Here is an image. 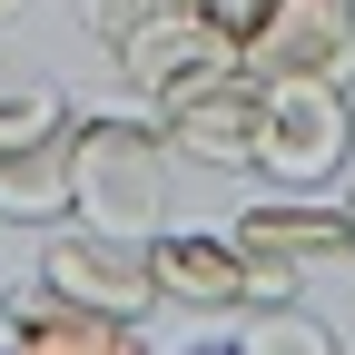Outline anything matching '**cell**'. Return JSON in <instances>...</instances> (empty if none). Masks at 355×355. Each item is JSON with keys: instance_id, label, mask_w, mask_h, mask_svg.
<instances>
[{"instance_id": "obj_1", "label": "cell", "mask_w": 355, "mask_h": 355, "mask_svg": "<svg viewBox=\"0 0 355 355\" xmlns=\"http://www.w3.org/2000/svg\"><path fill=\"white\" fill-rule=\"evenodd\" d=\"M69 217L119 227V237H158L168 227V128L148 109L69 119Z\"/></svg>"}, {"instance_id": "obj_2", "label": "cell", "mask_w": 355, "mask_h": 355, "mask_svg": "<svg viewBox=\"0 0 355 355\" xmlns=\"http://www.w3.org/2000/svg\"><path fill=\"white\" fill-rule=\"evenodd\" d=\"M345 168H355L345 79H266V99H257V178L266 188H336Z\"/></svg>"}, {"instance_id": "obj_3", "label": "cell", "mask_w": 355, "mask_h": 355, "mask_svg": "<svg viewBox=\"0 0 355 355\" xmlns=\"http://www.w3.org/2000/svg\"><path fill=\"white\" fill-rule=\"evenodd\" d=\"M227 237L247 257V296H296L306 277H326V266L355 257V227L345 207H326L316 188H277V198H247L227 217Z\"/></svg>"}, {"instance_id": "obj_4", "label": "cell", "mask_w": 355, "mask_h": 355, "mask_svg": "<svg viewBox=\"0 0 355 355\" xmlns=\"http://www.w3.org/2000/svg\"><path fill=\"white\" fill-rule=\"evenodd\" d=\"M40 286H60L99 316L139 326L158 306V277H148V237H119V227H89V217H50L40 237Z\"/></svg>"}, {"instance_id": "obj_5", "label": "cell", "mask_w": 355, "mask_h": 355, "mask_svg": "<svg viewBox=\"0 0 355 355\" xmlns=\"http://www.w3.org/2000/svg\"><path fill=\"white\" fill-rule=\"evenodd\" d=\"M257 99H266V79L237 60V69H217L198 89H178L168 109H148L168 128V158H198V168H257Z\"/></svg>"}, {"instance_id": "obj_6", "label": "cell", "mask_w": 355, "mask_h": 355, "mask_svg": "<svg viewBox=\"0 0 355 355\" xmlns=\"http://www.w3.org/2000/svg\"><path fill=\"white\" fill-rule=\"evenodd\" d=\"M257 79H345L355 89V0H277L247 40Z\"/></svg>"}, {"instance_id": "obj_7", "label": "cell", "mask_w": 355, "mask_h": 355, "mask_svg": "<svg viewBox=\"0 0 355 355\" xmlns=\"http://www.w3.org/2000/svg\"><path fill=\"white\" fill-rule=\"evenodd\" d=\"M247 50L237 40H217L207 20H188V10H158L139 40L119 50V79L139 89V109H168L178 89H198V79H217V69H237Z\"/></svg>"}, {"instance_id": "obj_8", "label": "cell", "mask_w": 355, "mask_h": 355, "mask_svg": "<svg viewBox=\"0 0 355 355\" xmlns=\"http://www.w3.org/2000/svg\"><path fill=\"white\" fill-rule=\"evenodd\" d=\"M148 277H158V296L168 306H247V257H237V237L227 227H158L148 237Z\"/></svg>"}, {"instance_id": "obj_9", "label": "cell", "mask_w": 355, "mask_h": 355, "mask_svg": "<svg viewBox=\"0 0 355 355\" xmlns=\"http://www.w3.org/2000/svg\"><path fill=\"white\" fill-rule=\"evenodd\" d=\"M139 326H119V316H99V306H79V296H60V286H20V296H0V345H20V355H109V345H128Z\"/></svg>"}, {"instance_id": "obj_10", "label": "cell", "mask_w": 355, "mask_h": 355, "mask_svg": "<svg viewBox=\"0 0 355 355\" xmlns=\"http://www.w3.org/2000/svg\"><path fill=\"white\" fill-rule=\"evenodd\" d=\"M69 217V128L0 139V227H50Z\"/></svg>"}, {"instance_id": "obj_11", "label": "cell", "mask_w": 355, "mask_h": 355, "mask_svg": "<svg viewBox=\"0 0 355 355\" xmlns=\"http://www.w3.org/2000/svg\"><path fill=\"white\" fill-rule=\"evenodd\" d=\"M227 336H237L247 355H336V336L306 316L296 296H247L237 316H227Z\"/></svg>"}, {"instance_id": "obj_12", "label": "cell", "mask_w": 355, "mask_h": 355, "mask_svg": "<svg viewBox=\"0 0 355 355\" xmlns=\"http://www.w3.org/2000/svg\"><path fill=\"white\" fill-rule=\"evenodd\" d=\"M79 109L60 99L50 79H0V139H30V128H69Z\"/></svg>"}, {"instance_id": "obj_13", "label": "cell", "mask_w": 355, "mask_h": 355, "mask_svg": "<svg viewBox=\"0 0 355 355\" xmlns=\"http://www.w3.org/2000/svg\"><path fill=\"white\" fill-rule=\"evenodd\" d=\"M158 10H178V0H89V40H99V50L119 60V50H128V40H139Z\"/></svg>"}, {"instance_id": "obj_14", "label": "cell", "mask_w": 355, "mask_h": 355, "mask_svg": "<svg viewBox=\"0 0 355 355\" xmlns=\"http://www.w3.org/2000/svg\"><path fill=\"white\" fill-rule=\"evenodd\" d=\"M178 10H188V20H207L217 40H237V50H247V40H257V20L277 10V0H178Z\"/></svg>"}, {"instance_id": "obj_15", "label": "cell", "mask_w": 355, "mask_h": 355, "mask_svg": "<svg viewBox=\"0 0 355 355\" xmlns=\"http://www.w3.org/2000/svg\"><path fill=\"white\" fill-rule=\"evenodd\" d=\"M345 227H355V198H345Z\"/></svg>"}, {"instance_id": "obj_16", "label": "cell", "mask_w": 355, "mask_h": 355, "mask_svg": "<svg viewBox=\"0 0 355 355\" xmlns=\"http://www.w3.org/2000/svg\"><path fill=\"white\" fill-rule=\"evenodd\" d=\"M0 10H20V0H0Z\"/></svg>"}]
</instances>
